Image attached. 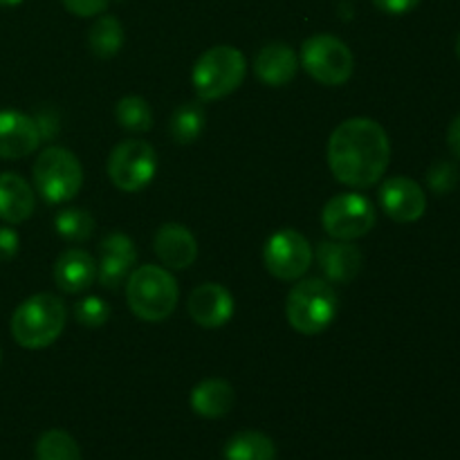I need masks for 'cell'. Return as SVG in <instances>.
Instances as JSON below:
<instances>
[{"mask_svg":"<svg viewBox=\"0 0 460 460\" xmlns=\"http://www.w3.org/2000/svg\"><path fill=\"white\" fill-rule=\"evenodd\" d=\"M447 144H449V151H452V155L460 160V115L454 117L452 124H449Z\"/></svg>","mask_w":460,"mask_h":460,"instance_id":"34","label":"cell"},{"mask_svg":"<svg viewBox=\"0 0 460 460\" xmlns=\"http://www.w3.org/2000/svg\"><path fill=\"white\" fill-rule=\"evenodd\" d=\"M130 270H133V265L126 263L119 256L102 254V259L97 263V281L103 288H108V290H117L128 279Z\"/></svg>","mask_w":460,"mask_h":460,"instance_id":"26","label":"cell"},{"mask_svg":"<svg viewBox=\"0 0 460 460\" xmlns=\"http://www.w3.org/2000/svg\"><path fill=\"white\" fill-rule=\"evenodd\" d=\"M340 301L326 279H301L286 301V317L296 332L305 337L326 331L337 317Z\"/></svg>","mask_w":460,"mask_h":460,"instance_id":"4","label":"cell"},{"mask_svg":"<svg viewBox=\"0 0 460 460\" xmlns=\"http://www.w3.org/2000/svg\"><path fill=\"white\" fill-rule=\"evenodd\" d=\"M34 184L45 202L61 205V202L72 200L84 184L81 162L67 148H45L34 162Z\"/></svg>","mask_w":460,"mask_h":460,"instance_id":"6","label":"cell"},{"mask_svg":"<svg viewBox=\"0 0 460 460\" xmlns=\"http://www.w3.org/2000/svg\"><path fill=\"white\" fill-rule=\"evenodd\" d=\"M22 0H0V7H16V4H21Z\"/></svg>","mask_w":460,"mask_h":460,"instance_id":"35","label":"cell"},{"mask_svg":"<svg viewBox=\"0 0 460 460\" xmlns=\"http://www.w3.org/2000/svg\"><path fill=\"white\" fill-rule=\"evenodd\" d=\"M106 169L108 178L119 191L135 193L155 178L157 153L142 139H128L112 148Z\"/></svg>","mask_w":460,"mask_h":460,"instance_id":"8","label":"cell"},{"mask_svg":"<svg viewBox=\"0 0 460 460\" xmlns=\"http://www.w3.org/2000/svg\"><path fill=\"white\" fill-rule=\"evenodd\" d=\"M21 238L12 227H0V263H7L18 254Z\"/></svg>","mask_w":460,"mask_h":460,"instance_id":"31","label":"cell"},{"mask_svg":"<svg viewBox=\"0 0 460 460\" xmlns=\"http://www.w3.org/2000/svg\"><path fill=\"white\" fill-rule=\"evenodd\" d=\"M191 409L202 418H223L234 407V389L225 380H205L191 391Z\"/></svg>","mask_w":460,"mask_h":460,"instance_id":"19","label":"cell"},{"mask_svg":"<svg viewBox=\"0 0 460 460\" xmlns=\"http://www.w3.org/2000/svg\"><path fill=\"white\" fill-rule=\"evenodd\" d=\"M322 225L335 241H358L376 225V207L362 193H340L323 207Z\"/></svg>","mask_w":460,"mask_h":460,"instance_id":"9","label":"cell"},{"mask_svg":"<svg viewBox=\"0 0 460 460\" xmlns=\"http://www.w3.org/2000/svg\"><path fill=\"white\" fill-rule=\"evenodd\" d=\"M97 281V261L85 250H66L54 263V283L66 295H79Z\"/></svg>","mask_w":460,"mask_h":460,"instance_id":"16","label":"cell"},{"mask_svg":"<svg viewBox=\"0 0 460 460\" xmlns=\"http://www.w3.org/2000/svg\"><path fill=\"white\" fill-rule=\"evenodd\" d=\"M205 106L200 102H187L171 115L169 135L175 144H193L205 130Z\"/></svg>","mask_w":460,"mask_h":460,"instance_id":"21","label":"cell"},{"mask_svg":"<svg viewBox=\"0 0 460 460\" xmlns=\"http://www.w3.org/2000/svg\"><path fill=\"white\" fill-rule=\"evenodd\" d=\"M254 72L261 84L283 88L290 84L299 72V57L286 43H268L254 61Z\"/></svg>","mask_w":460,"mask_h":460,"instance_id":"17","label":"cell"},{"mask_svg":"<svg viewBox=\"0 0 460 460\" xmlns=\"http://www.w3.org/2000/svg\"><path fill=\"white\" fill-rule=\"evenodd\" d=\"M54 227H57L58 236L66 238V241L84 243L94 234V218L85 209L67 207L57 214Z\"/></svg>","mask_w":460,"mask_h":460,"instance_id":"25","label":"cell"},{"mask_svg":"<svg viewBox=\"0 0 460 460\" xmlns=\"http://www.w3.org/2000/svg\"><path fill=\"white\" fill-rule=\"evenodd\" d=\"M247 72L245 57L232 45H216L207 49L196 61L191 72V84L198 99L218 102L227 97L243 84Z\"/></svg>","mask_w":460,"mask_h":460,"instance_id":"5","label":"cell"},{"mask_svg":"<svg viewBox=\"0 0 460 460\" xmlns=\"http://www.w3.org/2000/svg\"><path fill=\"white\" fill-rule=\"evenodd\" d=\"M34 121L40 130V139H49L57 135L58 121H57V115H54L52 111H43L39 117H34Z\"/></svg>","mask_w":460,"mask_h":460,"instance_id":"33","label":"cell"},{"mask_svg":"<svg viewBox=\"0 0 460 460\" xmlns=\"http://www.w3.org/2000/svg\"><path fill=\"white\" fill-rule=\"evenodd\" d=\"M88 45L94 57L112 58L124 48V27L115 16H99L88 31Z\"/></svg>","mask_w":460,"mask_h":460,"instance_id":"22","label":"cell"},{"mask_svg":"<svg viewBox=\"0 0 460 460\" xmlns=\"http://www.w3.org/2000/svg\"><path fill=\"white\" fill-rule=\"evenodd\" d=\"M313 256L308 238L295 229H279L263 247L265 270L279 281H299L313 265Z\"/></svg>","mask_w":460,"mask_h":460,"instance_id":"10","label":"cell"},{"mask_svg":"<svg viewBox=\"0 0 460 460\" xmlns=\"http://www.w3.org/2000/svg\"><path fill=\"white\" fill-rule=\"evenodd\" d=\"M61 3L63 7H66L70 13H75V16L88 18V16H99V13L106 12L111 0H61Z\"/></svg>","mask_w":460,"mask_h":460,"instance_id":"30","label":"cell"},{"mask_svg":"<svg viewBox=\"0 0 460 460\" xmlns=\"http://www.w3.org/2000/svg\"><path fill=\"white\" fill-rule=\"evenodd\" d=\"M99 252H102V254L119 256V259H124L126 263L130 265H135V261H137V252H135L133 241L121 232L106 234V236L102 238V243H99Z\"/></svg>","mask_w":460,"mask_h":460,"instance_id":"29","label":"cell"},{"mask_svg":"<svg viewBox=\"0 0 460 460\" xmlns=\"http://www.w3.org/2000/svg\"><path fill=\"white\" fill-rule=\"evenodd\" d=\"M317 261L328 283H340V286H349L350 281H355L364 265L359 247H355L350 241H335V238L319 243Z\"/></svg>","mask_w":460,"mask_h":460,"instance_id":"14","label":"cell"},{"mask_svg":"<svg viewBox=\"0 0 460 460\" xmlns=\"http://www.w3.org/2000/svg\"><path fill=\"white\" fill-rule=\"evenodd\" d=\"M153 247H155V254L162 265L171 270H187L198 256L196 236L180 223L162 225L157 229Z\"/></svg>","mask_w":460,"mask_h":460,"instance_id":"15","label":"cell"},{"mask_svg":"<svg viewBox=\"0 0 460 460\" xmlns=\"http://www.w3.org/2000/svg\"><path fill=\"white\" fill-rule=\"evenodd\" d=\"M427 182H429L431 191L438 193V196H445V193L456 189L458 169L452 162H436V164H431L429 173H427Z\"/></svg>","mask_w":460,"mask_h":460,"instance_id":"28","label":"cell"},{"mask_svg":"<svg viewBox=\"0 0 460 460\" xmlns=\"http://www.w3.org/2000/svg\"><path fill=\"white\" fill-rule=\"evenodd\" d=\"M389 162V135L368 117L341 121L328 139V166L337 182L350 189H368L380 182Z\"/></svg>","mask_w":460,"mask_h":460,"instance_id":"1","label":"cell"},{"mask_svg":"<svg viewBox=\"0 0 460 460\" xmlns=\"http://www.w3.org/2000/svg\"><path fill=\"white\" fill-rule=\"evenodd\" d=\"M75 319L81 326L99 328L111 319V305L99 296H85L75 304Z\"/></svg>","mask_w":460,"mask_h":460,"instance_id":"27","label":"cell"},{"mask_svg":"<svg viewBox=\"0 0 460 460\" xmlns=\"http://www.w3.org/2000/svg\"><path fill=\"white\" fill-rule=\"evenodd\" d=\"M301 66L319 84L344 85L353 76L355 57L337 36L314 34L301 48Z\"/></svg>","mask_w":460,"mask_h":460,"instance_id":"7","label":"cell"},{"mask_svg":"<svg viewBox=\"0 0 460 460\" xmlns=\"http://www.w3.org/2000/svg\"><path fill=\"white\" fill-rule=\"evenodd\" d=\"M115 119L128 133H148L153 128V111L148 102L137 94H130L117 102Z\"/></svg>","mask_w":460,"mask_h":460,"instance_id":"23","label":"cell"},{"mask_svg":"<svg viewBox=\"0 0 460 460\" xmlns=\"http://www.w3.org/2000/svg\"><path fill=\"white\" fill-rule=\"evenodd\" d=\"M373 4L389 16H404V13L413 12L420 0H373Z\"/></svg>","mask_w":460,"mask_h":460,"instance_id":"32","label":"cell"},{"mask_svg":"<svg viewBox=\"0 0 460 460\" xmlns=\"http://www.w3.org/2000/svg\"><path fill=\"white\" fill-rule=\"evenodd\" d=\"M0 359H3V355H0Z\"/></svg>","mask_w":460,"mask_h":460,"instance_id":"37","label":"cell"},{"mask_svg":"<svg viewBox=\"0 0 460 460\" xmlns=\"http://www.w3.org/2000/svg\"><path fill=\"white\" fill-rule=\"evenodd\" d=\"M277 447L261 431H241L225 445V460H274Z\"/></svg>","mask_w":460,"mask_h":460,"instance_id":"20","label":"cell"},{"mask_svg":"<svg viewBox=\"0 0 460 460\" xmlns=\"http://www.w3.org/2000/svg\"><path fill=\"white\" fill-rule=\"evenodd\" d=\"M180 290L171 272L160 265H142L126 279V301L142 322L157 323L173 314Z\"/></svg>","mask_w":460,"mask_h":460,"instance_id":"2","label":"cell"},{"mask_svg":"<svg viewBox=\"0 0 460 460\" xmlns=\"http://www.w3.org/2000/svg\"><path fill=\"white\" fill-rule=\"evenodd\" d=\"M36 460H81L79 445L67 431L49 429L36 443Z\"/></svg>","mask_w":460,"mask_h":460,"instance_id":"24","label":"cell"},{"mask_svg":"<svg viewBox=\"0 0 460 460\" xmlns=\"http://www.w3.org/2000/svg\"><path fill=\"white\" fill-rule=\"evenodd\" d=\"M382 211L395 223H416L427 211V196L416 180L394 175L385 180L377 193Z\"/></svg>","mask_w":460,"mask_h":460,"instance_id":"11","label":"cell"},{"mask_svg":"<svg viewBox=\"0 0 460 460\" xmlns=\"http://www.w3.org/2000/svg\"><path fill=\"white\" fill-rule=\"evenodd\" d=\"M66 305L57 295L40 292L16 308L12 317V337L22 349L39 350L54 344L66 328Z\"/></svg>","mask_w":460,"mask_h":460,"instance_id":"3","label":"cell"},{"mask_svg":"<svg viewBox=\"0 0 460 460\" xmlns=\"http://www.w3.org/2000/svg\"><path fill=\"white\" fill-rule=\"evenodd\" d=\"M36 198L25 178L18 173H0V220L21 225L34 214Z\"/></svg>","mask_w":460,"mask_h":460,"instance_id":"18","label":"cell"},{"mask_svg":"<svg viewBox=\"0 0 460 460\" xmlns=\"http://www.w3.org/2000/svg\"><path fill=\"white\" fill-rule=\"evenodd\" d=\"M189 314L202 328H220L234 317V296L220 283H202L189 295Z\"/></svg>","mask_w":460,"mask_h":460,"instance_id":"13","label":"cell"},{"mask_svg":"<svg viewBox=\"0 0 460 460\" xmlns=\"http://www.w3.org/2000/svg\"><path fill=\"white\" fill-rule=\"evenodd\" d=\"M456 54H458V58H460V36H458V40H456Z\"/></svg>","mask_w":460,"mask_h":460,"instance_id":"36","label":"cell"},{"mask_svg":"<svg viewBox=\"0 0 460 460\" xmlns=\"http://www.w3.org/2000/svg\"><path fill=\"white\" fill-rule=\"evenodd\" d=\"M40 130L34 117L18 111H0V160H21L39 148Z\"/></svg>","mask_w":460,"mask_h":460,"instance_id":"12","label":"cell"}]
</instances>
